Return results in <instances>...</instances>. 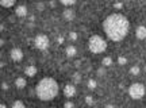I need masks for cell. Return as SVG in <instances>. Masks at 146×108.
<instances>
[{
	"instance_id": "30",
	"label": "cell",
	"mask_w": 146,
	"mask_h": 108,
	"mask_svg": "<svg viewBox=\"0 0 146 108\" xmlns=\"http://www.w3.org/2000/svg\"><path fill=\"white\" fill-rule=\"evenodd\" d=\"M106 108H114V105H111V104H107V105H106Z\"/></svg>"
},
{
	"instance_id": "11",
	"label": "cell",
	"mask_w": 146,
	"mask_h": 108,
	"mask_svg": "<svg viewBox=\"0 0 146 108\" xmlns=\"http://www.w3.org/2000/svg\"><path fill=\"white\" fill-rule=\"evenodd\" d=\"M15 14L18 16H25V15H27V7H26V5H23V4L18 5V7L15 8Z\"/></svg>"
},
{
	"instance_id": "23",
	"label": "cell",
	"mask_w": 146,
	"mask_h": 108,
	"mask_svg": "<svg viewBox=\"0 0 146 108\" xmlns=\"http://www.w3.org/2000/svg\"><path fill=\"white\" fill-rule=\"evenodd\" d=\"M118 64H119V65H126V64H127V60H126L125 57H118Z\"/></svg>"
},
{
	"instance_id": "21",
	"label": "cell",
	"mask_w": 146,
	"mask_h": 108,
	"mask_svg": "<svg viewBox=\"0 0 146 108\" xmlns=\"http://www.w3.org/2000/svg\"><path fill=\"white\" fill-rule=\"evenodd\" d=\"M85 103L88 105H94V97L92 96H85Z\"/></svg>"
},
{
	"instance_id": "19",
	"label": "cell",
	"mask_w": 146,
	"mask_h": 108,
	"mask_svg": "<svg viewBox=\"0 0 146 108\" xmlns=\"http://www.w3.org/2000/svg\"><path fill=\"white\" fill-rule=\"evenodd\" d=\"M73 81L76 82V84L81 81V74L80 73H73Z\"/></svg>"
},
{
	"instance_id": "18",
	"label": "cell",
	"mask_w": 146,
	"mask_h": 108,
	"mask_svg": "<svg viewBox=\"0 0 146 108\" xmlns=\"http://www.w3.org/2000/svg\"><path fill=\"white\" fill-rule=\"evenodd\" d=\"M96 87H98V82L95 81L94 78H89L88 80V88L89 89H95Z\"/></svg>"
},
{
	"instance_id": "10",
	"label": "cell",
	"mask_w": 146,
	"mask_h": 108,
	"mask_svg": "<svg viewBox=\"0 0 146 108\" xmlns=\"http://www.w3.org/2000/svg\"><path fill=\"white\" fill-rule=\"evenodd\" d=\"M135 35L138 39H145L146 38V27L145 26H138L135 30Z\"/></svg>"
},
{
	"instance_id": "12",
	"label": "cell",
	"mask_w": 146,
	"mask_h": 108,
	"mask_svg": "<svg viewBox=\"0 0 146 108\" xmlns=\"http://www.w3.org/2000/svg\"><path fill=\"white\" fill-rule=\"evenodd\" d=\"M65 54H66V57H69V58H72V57H74L76 54H77V49L74 46H68L66 49H65Z\"/></svg>"
},
{
	"instance_id": "14",
	"label": "cell",
	"mask_w": 146,
	"mask_h": 108,
	"mask_svg": "<svg viewBox=\"0 0 146 108\" xmlns=\"http://www.w3.org/2000/svg\"><path fill=\"white\" fill-rule=\"evenodd\" d=\"M14 4H15V0H1L0 1L1 7H12Z\"/></svg>"
},
{
	"instance_id": "9",
	"label": "cell",
	"mask_w": 146,
	"mask_h": 108,
	"mask_svg": "<svg viewBox=\"0 0 146 108\" xmlns=\"http://www.w3.org/2000/svg\"><path fill=\"white\" fill-rule=\"evenodd\" d=\"M62 15L66 21H73L74 16H76V12H74V10H72V8H66V10H64Z\"/></svg>"
},
{
	"instance_id": "7",
	"label": "cell",
	"mask_w": 146,
	"mask_h": 108,
	"mask_svg": "<svg viewBox=\"0 0 146 108\" xmlns=\"http://www.w3.org/2000/svg\"><path fill=\"white\" fill-rule=\"evenodd\" d=\"M11 60L12 61H22L23 60V52H22V49L19 47H14L12 50H11Z\"/></svg>"
},
{
	"instance_id": "15",
	"label": "cell",
	"mask_w": 146,
	"mask_h": 108,
	"mask_svg": "<svg viewBox=\"0 0 146 108\" xmlns=\"http://www.w3.org/2000/svg\"><path fill=\"white\" fill-rule=\"evenodd\" d=\"M139 72H141V69H139V66H138V65H134V66L130 68V73L133 74V76H138V74H139Z\"/></svg>"
},
{
	"instance_id": "17",
	"label": "cell",
	"mask_w": 146,
	"mask_h": 108,
	"mask_svg": "<svg viewBox=\"0 0 146 108\" xmlns=\"http://www.w3.org/2000/svg\"><path fill=\"white\" fill-rule=\"evenodd\" d=\"M12 108H26V105L22 100H16V101L12 103Z\"/></svg>"
},
{
	"instance_id": "1",
	"label": "cell",
	"mask_w": 146,
	"mask_h": 108,
	"mask_svg": "<svg viewBox=\"0 0 146 108\" xmlns=\"http://www.w3.org/2000/svg\"><path fill=\"white\" fill-rule=\"evenodd\" d=\"M130 28L129 19L122 14H111L103 22V30L108 39L114 42L122 41Z\"/></svg>"
},
{
	"instance_id": "13",
	"label": "cell",
	"mask_w": 146,
	"mask_h": 108,
	"mask_svg": "<svg viewBox=\"0 0 146 108\" xmlns=\"http://www.w3.org/2000/svg\"><path fill=\"white\" fill-rule=\"evenodd\" d=\"M27 85V81L25 80V77H18L15 80V87L19 88V89H23V88Z\"/></svg>"
},
{
	"instance_id": "6",
	"label": "cell",
	"mask_w": 146,
	"mask_h": 108,
	"mask_svg": "<svg viewBox=\"0 0 146 108\" xmlns=\"http://www.w3.org/2000/svg\"><path fill=\"white\" fill-rule=\"evenodd\" d=\"M76 93H77V89L74 87V84H66V85L64 87V95H65L66 97H73Z\"/></svg>"
},
{
	"instance_id": "16",
	"label": "cell",
	"mask_w": 146,
	"mask_h": 108,
	"mask_svg": "<svg viewBox=\"0 0 146 108\" xmlns=\"http://www.w3.org/2000/svg\"><path fill=\"white\" fill-rule=\"evenodd\" d=\"M102 64H103V66H106V68L111 66V65H112V58H111V57H104Z\"/></svg>"
},
{
	"instance_id": "25",
	"label": "cell",
	"mask_w": 146,
	"mask_h": 108,
	"mask_svg": "<svg viewBox=\"0 0 146 108\" xmlns=\"http://www.w3.org/2000/svg\"><path fill=\"white\" fill-rule=\"evenodd\" d=\"M64 108H74V104L72 101H66V103L64 104Z\"/></svg>"
},
{
	"instance_id": "4",
	"label": "cell",
	"mask_w": 146,
	"mask_h": 108,
	"mask_svg": "<svg viewBox=\"0 0 146 108\" xmlns=\"http://www.w3.org/2000/svg\"><path fill=\"white\" fill-rule=\"evenodd\" d=\"M146 89L143 87V84L141 82H134V84H131L130 87H129V95H130L131 99H134V100H139V99L143 97V95H145Z\"/></svg>"
},
{
	"instance_id": "2",
	"label": "cell",
	"mask_w": 146,
	"mask_h": 108,
	"mask_svg": "<svg viewBox=\"0 0 146 108\" xmlns=\"http://www.w3.org/2000/svg\"><path fill=\"white\" fill-rule=\"evenodd\" d=\"M58 91H60L58 82L52 77H43L42 80H39V82L35 87L36 97L43 101L53 100L58 95Z\"/></svg>"
},
{
	"instance_id": "27",
	"label": "cell",
	"mask_w": 146,
	"mask_h": 108,
	"mask_svg": "<svg viewBox=\"0 0 146 108\" xmlns=\"http://www.w3.org/2000/svg\"><path fill=\"white\" fill-rule=\"evenodd\" d=\"M1 89L7 91V89H8V84H7V82H1Z\"/></svg>"
},
{
	"instance_id": "33",
	"label": "cell",
	"mask_w": 146,
	"mask_h": 108,
	"mask_svg": "<svg viewBox=\"0 0 146 108\" xmlns=\"http://www.w3.org/2000/svg\"><path fill=\"white\" fill-rule=\"evenodd\" d=\"M53 108H56V107H53Z\"/></svg>"
},
{
	"instance_id": "32",
	"label": "cell",
	"mask_w": 146,
	"mask_h": 108,
	"mask_svg": "<svg viewBox=\"0 0 146 108\" xmlns=\"http://www.w3.org/2000/svg\"><path fill=\"white\" fill-rule=\"evenodd\" d=\"M145 69H146V65H145Z\"/></svg>"
},
{
	"instance_id": "8",
	"label": "cell",
	"mask_w": 146,
	"mask_h": 108,
	"mask_svg": "<svg viewBox=\"0 0 146 108\" xmlns=\"http://www.w3.org/2000/svg\"><path fill=\"white\" fill-rule=\"evenodd\" d=\"M38 72V69H36L35 65H29V66L25 68V74L29 76V77H34Z\"/></svg>"
},
{
	"instance_id": "28",
	"label": "cell",
	"mask_w": 146,
	"mask_h": 108,
	"mask_svg": "<svg viewBox=\"0 0 146 108\" xmlns=\"http://www.w3.org/2000/svg\"><path fill=\"white\" fill-rule=\"evenodd\" d=\"M114 7L115 8H122V7H123V3H119V1H118V3H115L114 4Z\"/></svg>"
},
{
	"instance_id": "29",
	"label": "cell",
	"mask_w": 146,
	"mask_h": 108,
	"mask_svg": "<svg viewBox=\"0 0 146 108\" xmlns=\"http://www.w3.org/2000/svg\"><path fill=\"white\" fill-rule=\"evenodd\" d=\"M57 41H58V43L61 45V43L64 42V38H62V36H58V39H57Z\"/></svg>"
},
{
	"instance_id": "3",
	"label": "cell",
	"mask_w": 146,
	"mask_h": 108,
	"mask_svg": "<svg viewBox=\"0 0 146 108\" xmlns=\"http://www.w3.org/2000/svg\"><path fill=\"white\" fill-rule=\"evenodd\" d=\"M88 49L94 54H100L107 49V42L100 35H92L88 41Z\"/></svg>"
},
{
	"instance_id": "22",
	"label": "cell",
	"mask_w": 146,
	"mask_h": 108,
	"mask_svg": "<svg viewBox=\"0 0 146 108\" xmlns=\"http://www.w3.org/2000/svg\"><path fill=\"white\" fill-rule=\"evenodd\" d=\"M64 5H73V4H76V1L74 0H62L61 1Z\"/></svg>"
},
{
	"instance_id": "20",
	"label": "cell",
	"mask_w": 146,
	"mask_h": 108,
	"mask_svg": "<svg viewBox=\"0 0 146 108\" xmlns=\"http://www.w3.org/2000/svg\"><path fill=\"white\" fill-rule=\"evenodd\" d=\"M69 38H70L72 41H76V39L78 38L77 32H76V31H70V32H69Z\"/></svg>"
},
{
	"instance_id": "26",
	"label": "cell",
	"mask_w": 146,
	"mask_h": 108,
	"mask_svg": "<svg viewBox=\"0 0 146 108\" xmlns=\"http://www.w3.org/2000/svg\"><path fill=\"white\" fill-rule=\"evenodd\" d=\"M35 7H36V8H38L39 11H42V10H43V7H45V4H43V3H36Z\"/></svg>"
},
{
	"instance_id": "31",
	"label": "cell",
	"mask_w": 146,
	"mask_h": 108,
	"mask_svg": "<svg viewBox=\"0 0 146 108\" xmlns=\"http://www.w3.org/2000/svg\"><path fill=\"white\" fill-rule=\"evenodd\" d=\"M0 108H7V105H5V104H3V103H1V104H0Z\"/></svg>"
},
{
	"instance_id": "5",
	"label": "cell",
	"mask_w": 146,
	"mask_h": 108,
	"mask_svg": "<svg viewBox=\"0 0 146 108\" xmlns=\"http://www.w3.org/2000/svg\"><path fill=\"white\" fill-rule=\"evenodd\" d=\"M49 38H47L45 34H39V35L35 36V39H34V45H35L36 49H39V50H46L47 47H49Z\"/></svg>"
},
{
	"instance_id": "24",
	"label": "cell",
	"mask_w": 146,
	"mask_h": 108,
	"mask_svg": "<svg viewBox=\"0 0 146 108\" xmlns=\"http://www.w3.org/2000/svg\"><path fill=\"white\" fill-rule=\"evenodd\" d=\"M106 74V69L104 68H99L98 69V76H104Z\"/></svg>"
}]
</instances>
